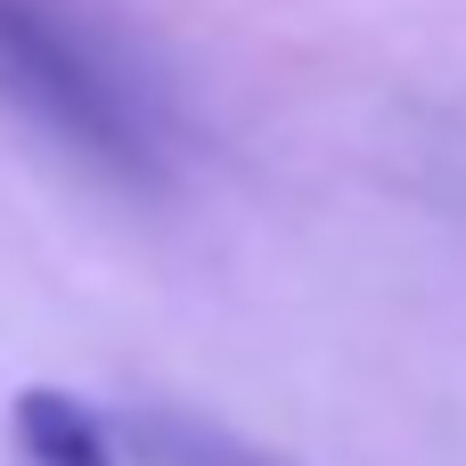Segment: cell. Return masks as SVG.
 <instances>
[{
	"label": "cell",
	"instance_id": "6da1fadb",
	"mask_svg": "<svg viewBox=\"0 0 466 466\" xmlns=\"http://www.w3.org/2000/svg\"><path fill=\"white\" fill-rule=\"evenodd\" d=\"M0 98L115 180H164L172 164L156 90L66 0H0Z\"/></svg>",
	"mask_w": 466,
	"mask_h": 466
},
{
	"label": "cell",
	"instance_id": "7a4b0ae2",
	"mask_svg": "<svg viewBox=\"0 0 466 466\" xmlns=\"http://www.w3.org/2000/svg\"><path fill=\"white\" fill-rule=\"evenodd\" d=\"M16 459L25 466H115V442L74 393L33 385V393H16Z\"/></svg>",
	"mask_w": 466,
	"mask_h": 466
},
{
	"label": "cell",
	"instance_id": "3957f363",
	"mask_svg": "<svg viewBox=\"0 0 466 466\" xmlns=\"http://www.w3.org/2000/svg\"><path fill=\"white\" fill-rule=\"evenodd\" d=\"M139 451H147V466H287L221 426H205V418H164V410L139 418Z\"/></svg>",
	"mask_w": 466,
	"mask_h": 466
}]
</instances>
